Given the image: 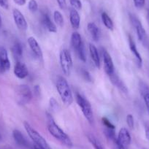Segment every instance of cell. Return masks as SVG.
Returning a JSON list of instances; mask_svg holds the SVG:
<instances>
[{"label":"cell","mask_w":149,"mask_h":149,"mask_svg":"<svg viewBox=\"0 0 149 149\" xmlns=\"http://www.w3.org/2000/svg\"><path fill=\"white\" fill-rule=\"evenodd\" d=\"M47 120H48V130L50 134L67 148H72L73 143L70 137L56 124L54 118L50 114H47Z\"/></svg>","instance_id":"cell-1"},{"label":"cell","mask_w":149,"mask_h":149,"mask_svg":"<svg viewBox=\"0 0 149 149\" xmlns=\"http://www.w3.org/2000/svg\"><path fill=\"white\" fill-rule=\"evenodd\" d=\"M56 89L61 100L66 105H70L73 102L74 99L71 88L64 77L58 76L56 78Z\"/></svg>","instance_id":"cell-2"},{"label":"cell","mask_w":149,"mask_h":149,"mask_svg":"<svg viewBox=\"0 0 149 149\" xmlns=\"http://www.w3.org/2000/svg\"><path fill=\"white\" fill-rule=\"evenodd\" d=\"M24 126L29 137L34 143V145L40 146V147L43 148L45 149H51V148L50 147L49 144L45 140V139L37 130H34L27 121H24Z\"/></svg>","instance_id":"cell-3"},{"label":"cell","mask_w":149,"mask_h":149,"mask_svg":"<svg viewBox=\"0 0 149 149\" xmlns=\"http://www.w3.org/2000/svg\"><path fill=\"white\" fill-rule=\"evenodd\" d=\"M76 102L78 103V106L81 107V111L84 114V117L87 119V121L91 124H93L94 121V113H93L92 107H91V104L88 102L87 99L83 97L81 94H76Z\"/></svg>","instance_id":"cell-4"},{"label":"cell","mask_w":149,"mask_h":149,"mask_svg":"<svg viewBox=\"0 0 149 149\" xmlns=\"http://www.w3.org/2000/svg\"><path fill=\"white\" fill-rule=\"evenodd\" d=\"M59 62L64 74L67 76L70 75L72 68V58L71 54L67 49L61 51L59 54Z\"/></svg>","instance_id":"cell-5"},{"label":"cell","mask_w":149,"mask_h":149,"mask_svg":"<svg viewBox=\"0 0 149 149\" xmlns=\"http://www.w3.org/2000/svg\"><path fill=\"white\" fill-rule=\"evenodd\" d=\"M32 99V92L26 84L20 85L17 88V102L20 105H25Z\"/></svg>","instance_id":"cell-6"},{"label":"cell","mask_w":149,"mask_h":149,"mask_svg":"<svg viewBox=\"0 0 149 149\" xmlns=\"http://www.w3.org/2000/svg\"><path fill=\"white\" fill-rule=\"evenodd\" d=\"M130 19L132 24L134 26V29H135L138 40L140 42H144L146 40V32L140 21L133 14H130Z\"/></svg>","instance_id":"cell-7"},{"label":"cell","mask_w":149,"mask_h":149,"mask_svg":"<svg viewBox=\"0 0 149 149\" xmlns=\"http://www.w3.org/2000/svg\"><path fill=\"white\" fill-rule=\"evenodd\" d=\"M102 56L104 62V70L106 74L110 76L115 72V67L111 56L104 48H102Z\"/></svg>","instance_id":"cell-8"},{"label":"cell","mask_w":149,"mask_h":149,"mask_svg":"<svg viewBox=\"0 0 149 149\" xmlns=\"http://www.w3.org/2000/svg\"><path fill=\"white\" fill-rule=\"evenodd\" d=\"M13 16L16 26L22 31H26L28 28V24L22 13L18 9H14L13 11Z\"/></svg>","instance_id":"cell-9"},{"label":"cell","mask_w":149,"mask_h":149,"mask_svg":"<svg viewBox=\"0 0 149 149\" xmlns=\"http://www.w3.org/2000/svg\"><path fill=\"white\" fill-rule=\"evenodd\" d=\"M10 69V61L8 51L3 47H0V71L5 72Z\"/></svg>","instance_id":"cell-10"},{"label":"cell","mask_w":149,"mask_h":149,"mask_svg":"<svg viewBox=\"0 0 149 149\" xmlns=\"http://www.w3.org/2000/svg\"><path fill=\"white\" fill-rule=\"evenodd\" d=\"M14 74L19 79H24L28 76L29 70L24 63L18 61L14 66Z\"/></svg>","instance_id":"cell-11"},{"label":"cell","mask_w":149,"mask_h":149,"mask_svg":"<svg viewBox=\"0 0 149 149\" xmlns=\"http://www.w3.org/2000/svg\"><path fill=\"white\" fill-rule=\"evenodd\" d=\"M117 140H118L120 144H121L124 147L130 145L132 141V137L131 135H130V132L127 128L123 127L119 130Z\"/></svg>","instance_id":"cell-12"},{"label":"cell","mask_w":149,"mask_h":149,"mask_svg":"<svg viewBox=\"0 0 149 149\" xmlns=\"http://www.w3.org/2000/svg\"><path fill=\"white\" fill-rule=\"evenodd\" d=\"M30 49L32 51L33 54L38 58H42V51L40 45H39L37 40L34 37H29L27 40Z\"/></svg>","instance_id":"cell-13"},{"label":"cell","mask_w":149,"mask_h":149,"mask_svg":"<svg viewBox=\"0 0 149 149\" xmlns=\"http://www.w3.org/2000/svg\"><path fill=\"white\" fill-rule=\"evenodd\" d=\"M109 78H110V81H111V83L113 84V85L114 86L118 88V89L121 91H122L123 93H125V94L128 93V88H127V86H126L125 84L123 82L122 80L118 76V74H117L116 73L114 72L113 74L110 75Z\"/></svg>","instance_id":"cell-14"},{"label":"cell","mask_w":149,"mask_h":149,"mask_svg":"<svg viewBox=\"0 0 149 149\" xmlns=\"http://www.w3.org/2000/svg\"><path fill=\"white\" fill-rule=\"evenodd\" d=\"M139 89L146 104L148 113H149V86L147 85L146 83L140 81L139 84Z\"/></svg>","instance_id":"cell-15"},{"label":"cell","mask_w":149,"mask_h":149,"mask_svg":"<svg viewBox=\"0 0 149 149\" xmlns=\"http://www.w3.org/2000/svg\"><path fill=\"white\" fill-rule=\"evenodd\" d=\"M129 45H130V51H132L133 54H134V57L136 58V61H137V65L139 68H141L142 65H143V59L140 56V53H139L138 50H137V47H136L135 42L133 40L132 37L130 35H129Z\"/></svg>","instance_id":"cell-16"},{"label":"cell","mask_w":149,"mask_h":149,"mask_svg":"<svg viewBox=\"0 0 149 149\" xmlns=\"http://www.w3.org/2000/svg\"><path fill=\"white\" fill-rule=\"evenodd\" d=\"M41 23L43 26L48 30V31L52 33H56L57 31V27L56 24L51 20L48 14L42 13L41 15Z\"/></svg>","instance_id":"cell-17"},{"label":"cell","mask_w":149,"mask_h":149,"mask_svg":"<svg viewBox=\"0 0 149 149\" xmlns=\"http://www.w3.org/2000/svg\"><path fill=\"white\" fill-rule=\"evenodd\" d=\"M70 21L72 27L74 29H78L80 27L81 24V17L78 10L72 8L70 11Z\"/></svg>","instance_id":"cell-18"},{"label":"cell","mask_w":149,"mask_h":149,"mask_svg":"<svg viewBox=\"0 0 149 149\" xmlns=\"http://www.w3.org/2000/svg\"><path fill=\"white\" fill-rule=\"evenodd\" d=\"M13 137L14 140L15 141V143L20 146H22V147H29V142L27 141V140L26 139V137H24V134L18 130H14L13 132Z\"/></svg>","instance_id":"cell-19"},{"label":"cell","mask_w":149,"mask_h":149,"mask_svg":"<svg viewBox=\"0 0 149 149\" xmlns=\"http://www.w3.org/2000/svg\"><path fill=\"white\" fill-rule=\"evenodd\" d=\"M89 53L90 56H91V58L92 60L93 63L95 65V67L97 68L100 69V54H99L98 50L96 48L95 45H94L93 44L90 43L89 44Z\"/></svg>","instance_id":"cell-20"},{"label":"cell","mask_w":149,"mask_h":149,"mask_svg":"<svg viewBox=\"0 0 149 149\" xmlns=\"http://www.w3.org/2000/svg\"><path fill=\"white\" fill-rule=\"evenodd\" d=\"M87 29L94 41H98L100 38V30L94 23L90 22L87 25Z\"/></svg>","instance_id":"cell-21"},{"label":"cell","mask_w":149,"mask_h":149,"mask_svg":"<svg viewBox=\"0 0 149 149\" xmlns=\"http://www.w3.org/2000/svg\"><path fill=\"white\" fill-rule=\"evenodd\" d=\"M83 44L81 36L78 31H74L72 34L71 36V45L73 49L76 51Z\"/></svg>","instance_id":"cell-22"},{"label":"cell","mask_w":149,"mask_h":149,"mask_svg":"<svg viewBox=\"0 0 149 149\" xmlns=\"http://www.w3.org/2000/svg\"><path fill=\"white\" fill-rule=\"evenodd\" d=\"M12 54L17 61H19L23 56V48L19 42H15L12 47Z\"/></svg>","instance_id":"cell-23"},{"label":"cell","mask_w":149,"mask_h":149,"mask_svg":"<svg viewBox=\"0 0 149 149\" xmlns=\"http://www.w3.org/2000/svg\"><path fill=\"white\" fill-rule=\"evenodd\" d=\"M101 17H102V21L103 24L105 26L106 28H107V29L113 30V28H114L113 22L111 18H110V16H109L105 12H103L102 13Z\"/></svg>","instance_id":"cell-24"},{"label":"cell","mask_w":149,"mask_h":149,"mask_svg":"<svg viewBox=\"0 0 149 149\" xmlns=\"http://www.w3.org/2000/svg\"><path fill=\"white\" fill-rule=\"evenodd\" d=\"M88 140L94 146V149H104L100 140H97V137H94L93 134H88Z\"/></svg>","instance_id":"cell-25"},{"label":"cell","mask_w":149,"mask_h":149,"mask_svg":"<svg viewBox=\"0 0 149 149\" xmlns=\"http://www.w3.org/2000/svg\"><path fill=\"white\" fill-rule=\"evenodd\" d=\"M54 18L56 24L60 27H63L64 26V18L63 15L59 11L55 10L54 13Z\"/></svg>","instance_id":"cell-26"},{"label":"cell","mask_w":149,"mask_h":149,"mask_svg":"<svg viewBox=\"0 0 149 149\" xmlns=\"http://www.w3.org/2000/svg\"><path fill=\"white\" fill-rule=\"evenodd\" d=\"M76 52L77 54H78V57H79L80 59L82 61H84V62H86V55L85 48H84V44H82V45L80 46V48L77 50Z\"/></svg>","instance_id":"cell-27"},{"label":"cell","mask_w":149,"mask_h":149,"mask_svg":"<svg viewBox=\"0 0 149 149\" xmlns=\"http://www.w3.org/2000/svg\"><path fill=\"white\" fill-rule=\"evenodd\" d=\"M28 8L31 13L37 12L38 10V4H37L36 0H29V2L28 3Z\"/></svg>","instance_id":"cell-28"},{"label":"cell","mask_w":149,"mask_h":149,"mask_svg":"<svg viewBox=\"0 0 149 149\" xmlns=\"http://www.w3.org/2000/svg\"><path fill=\"white\" fill-rule=\"evenodd\" d=\"M71 6L76 10H81L82 9V2L81 0H70Z\"/></svg>","instance_id":"cell-29"},{"label":"cell","mask_w":149,"mask_h":149,"mask_svg":"<svg viewBox=\"0 0 149 149\" xmlns=\"http://www.w3.org/2000/svg\"><path fill=\"white\" fill-rule=\"evenodd\" d=\"M102 121L103 125L105 127V128L107 129H111V130H115L116 127L110 122V121L109 119H107L106 117H103L102 118Z\"/></svg>","instance_id":"cell-30"},{"label":"cell","mask_w":149,"mask_h":149,"mask_svg":"<svg viewBox=\"0 0 149 149\" xmlns=\"http://www.w3.org/2000/svg\"><path fill=\"white\" fill-rule=\"evenodd\" d=\"M49 104L50 107L53 111H57V110L58 109V104L56 100L54 97H51V99L49 100Z\"/></svg>","instance_id":"cell-31"},{"label":"cell","mask_w":149,"mask_h":149,"mask_svg":"<svg viewBox=\"0 0 149 149\" xmlns=\"http://www.w3.org/2000/svg\"><path fill=\"white\" fill-rule=\"evenodd\" d=\"M126 120H127V125H128V127H130V129H134V117H133V116L132 115V114H128V115L127 116V118H126Z\"/></svg>","instance_id":"cell-32"},{"label":"cell","mask_w":149,"mask_h":149,"mask_svg":"<svg viewBox=\"0 0 149 149\" xmlns=\"http://www.w3.org/2000/svg\"><path fill=\"white\" fill-rule=\"evenodd\" d=\"M81 74H82L83 78H84L86 81H88V82H91V80H92V78H91V74H90V73L88 72L87 70H81Z\"/></svg>","instance_id":"cell-33"},{"label":"cell","mask_w":149,"mask_h":149,"mask_svg":"<svg viewBox=\"0 0 149 149\" xmlns=\"http://www.w3.org/2000/svg\"><path fill=\"white\" fill-rule=\"evenodd\" d=\"M133 2H134V6L138 9H140V8H143V6L145 5L146 0H133Z\"/></svg>","instance_id":"cell-34"},{"label":"cell","mask_w":149,"mask_h":149,"mask_svg":"<svg viewBox=\"0 0 149 149\" xmlns=\"http://www.w3.org/2000/svg\"><path fill=\"white\" fill-rule=\"evenodd\" d=\"M145 128V134H146V137L149 141V121H147L144 124Z\"/></svg>","instance_id":"cell-35"},{"label":"cell","mask_w":149,"mask_h":149,"mask_svg":"<svg viewBox=\"0 0 149 149\" xmlns=\"http://www.w3.org/2000/svg\"><path fill=\"white\" fill-rule=\"evenodd\" d=\"M58 6L61 10H65L67 8V2L66 0H56Z\"/></svg>","instance_id":"cell-36"},{"label":"cell","mask_w":149,"mask_h":149,"mask_svg":"<svg viewBox=\"0 0 149 149\" xmlns=\"http://www.w3.org/2000/svg\"><path fill=\"white\" fill-rule=\"evenodd\" d=\"M0 6L3 9L8 10L9 8V2L8 0H0Z\"/></svg>","instance_id":"cell-37"},{"label":"cell","mask_w":149,"mask_h":149,"mask_svg":"<svg viewBox=\"0 0 149 149\" xmlns=\"http://www.w3.org/2000/svg\"><path fill=\"white\" fill-rule=\"evenodd\" d=\"M113 142L114 146H115V149H126L124 146H123L122 145L120 144V143H118V140H117V138L114 139V140H113Z\"/></svg>","instance_id":"cell-38"},{"label":"cell","mask_w":149,"mask_h":149,"mask_svg":"<svg viewBox=\"0 0 149 149\" xmlns=\"http://www.w3.org/2000/svg\"><path fill=\"white\" fill-rule=\"evenodd\" d=\"M34 94H35V95H37V97L40 96L41 90H40V86L37 85V86H34Z\"/></svg>","instance_id":"cell-39"},{"label":"cell","mask_w":149,"mask_h":149,"mask_svg":"<svg viewBox=\"0 0 149 149\" xmlns=\"http://www.w3.org/2000/svg\"><path fill=\"white\" fill-rule=\"evenodd\" d=\"M16 5H19V6H23L26 3V0H13Z\"/></svg>","instance_id":"cell-40"},{"label":"cell","mask_w":149,"mask_h":149,"mask_svg":"<svg viewBox=\"0 0 149 149\" xmlns=\"http://www.w3.org/2000/svg\"><path fill=\"white\" fill-rule=\"evenodd\" d=\"M34 149H45V148H43L40 147V146H37V145H34Z\"/></svg>","instance_id":"cell-41"},{"label":"cell","mask_w":149,"mask_h":149,"mask_svg":"<svg viewBox=\"0 0 149 149\" xmlns=\"http://www.w3.org/2000/svg\"><path fill=\"white\" fill-rule=\"evenodd\" d=\"M147 21H148V24H149V10L147 11Z\"/></svg>","instance_id":"cell-42"},{"label":"cell","mask_w":149,"mask_h":149,"mask_svg":"<svg viewBox=\"0 0 149 149\" xmlns=\"http://www.w3.org/2000/svg\"><path fill=\"white\" fill-rule=\"evenodd\" d=\"M2 17H1V15H0V27L2 26Z\"/></svg>","instance_id":"cell-43"},{"label":"cell","mask_w":149,"mask_h":149,"mask_svg":"<svg viewBox=\"0 0 149 149\" xmlns=\"http://www.w3.org/2000/svg\"><path fill=\"white\" fill-rule=\"evenodd\" d=\"M88 1H90V0H88Z\"/></svg>","instance_id":"cell-44"}]
</instances>
